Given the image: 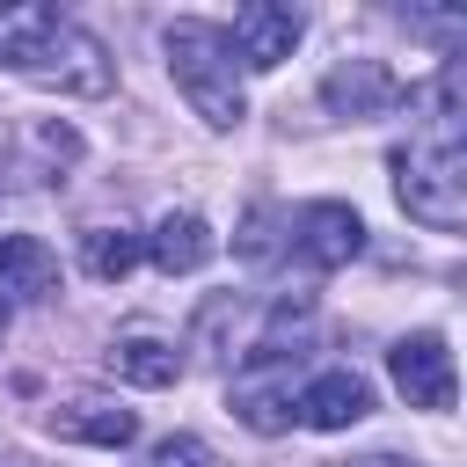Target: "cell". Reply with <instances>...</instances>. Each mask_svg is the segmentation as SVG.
I'll return each instance as SVG.
<instances>
[{"label": "cell", "instance_id": "1", "mask_svg": "<svg viewBox=\"0 0 467 467\" xmlns=\"http://www.w3.org/2000/svg\"><path fill=\"white\" fill-rule=\"evenodd\" d=\"M161 51H168V73H175L182 102H190V109H197L212 131H234V124L248 117L241 66H234V51H226L219 22H197V15H182V22H168V29H161Z\"/></svg>", "mask_w": 467, "mask_h": 467}, {"label": "cell", "instance_id": "2", "mask_svg": "<svg viewBox=\"0 0 467 467\" xmlns=\"http://www.w3.org/2000/svg\"><path fill=\"white\" fill-rule=\"evenodd\" d=\"M394 197L416 226L452 234L467 226V139H438L416 131L409 146H394Z\"/></svg>", "mask_w": 467, "mask_h": 467}, {"label": "cell", "instance_id": "3", "mask_svg": "<svg viewBox=\"0 0 467 467\" xmlns=\"http://www.w3.org/2000/svg\"><path fill=\"white\" fill-rule=\"evenodd\" d=\"M15 73H29L36 88H58V95H109V80H117L109 51H102L80 22H66V15H51V29L22 51Z\"/></svg>", "mask_w": 467, "mask_h": 467}, {"label": "cell", "instance_id": "4", "mask_svg": "<svg viewBox=\"0 0 467 467\" xmlns=\"http://www.w3.org/2000/svg\"><path fill=\"white\" fill-rule=\"evenodd\" d=\"M219 36H226V51H234L241 73H270V66H285L299 51L306 22L285 0H248V7H234V29H219Z\"/></svg>", "mask_w": 467, "mask_h": 467}, {"label": "cell", "instance_id": "5", "mask_svg": "<svg viewBox=\"0 0 467 467\" xmlns=\"http://www.w3.org/2000/svg\"><path fill=\"white\" fill-rule=\"evenodd\" d=\"M387 372H394V394L409 401V409H452V394H460V372H452V350H445V336H431V328H416V336H401L394 350H387Z\"/></svg>", "mask_w": 467, "mask_h": 467}, {"label": "cell", "instance_id": "6", "mask_svg": "<svg viewBox=\"0 0 467 467\" xmlns=\"http://www.w3.org/2000/svg\"><path fill=\"white\" fill-rule=\"evenodd\" d=\"M365 416H372V387L350 365H321L314 379L292 387V423H306V431H350Z\"/></svg>", "mask_w": 467, "mask_h": 467}, {"label": "cell", "instance_id": "7", "mask_svg": "<svg viewBox=\"0 0 467 467\" xmlns=\"http://www.w3.org/2000/svg\"><path fill=\"white\" fill-rule=\"evenodd\" d=\"M292 248H299V263H306V270H343V263L365 248V219H358L350 204L321 197V204H306V212H299Z\"/></svg>", "mask_w": 467, "mask_h": 467}, {"label": "cell", "instance_id": "8", "mask_svg": "<svg viewBox=\"0 0 467 467\" xmlns=\"http://www.w3.org/2000/svg\"><path fill=\"white\" fill-rule=\"evenodd\" d=\"M321 102L336 117H387L401 102V80L379 66V58H336L328 80H321Z\"/></svg>", "mask_w": 467, "mask_h": 467}, {"label": "cell", "instance_id": "9", "mask_svg": "<svg viewBox=\"0 0 467 467\" xmlns=\"http://www.w3.org/2000/svg\"><path fill=\"white\" fill-rule=\"evenodd\" d=\"M51 431L73 438V445H95V452H124L139 438V416L124 401H109V394H73V401L51 409Z\"/></svg>", "mask_w": 467, "mask_h": 467}, {"label": "cell", "instance_id": "10", "mask_svg": "<svg viewBox=\"0 0 467 467\" xmlns=\"http://www.w3.org/2000/svg\"><path fill=\"white\" fill-rule=\"evenodd\" d=\"M234 416H241L255 438L292 431V365H241V379H234Z\"/></svg>", "mask_w": 467, "mask_h": 467}, {"label": "cell", "instance_id": "11", "mask_svg": "<svg viewBox=\"0 0 467 467\" xmlns=\"http://www.w3.org/2000/svg\"><path fill=\"white\" fill-rule=\"evenodd\" d=\"M109 372H117L124 387L161 394V387H175V379H182V350H175L168 336H153V328H131V336H117V343H109Z\"/></svg>", "mask_w": 467, "mask_h": 467}, {"label": "cell", "instance_id": "12", "mask_svg": "<svg viewBox=\"0 0 467 467\" xmlns=\"http://www.w3.org/2000/svg\"><path fill=\"white\" fill-rule=\"evenodd\" d=\"M58 292V255L36 234H0V299H51Z\"/></svg>", "mask_w": 467, "mask_h": 467}, {"label": "cell", "instance_id": "13", "mask_svg": "<svg viewBox=\"0 0 467 467\" xmlns=\"http://www.w3.org/2000/svg\"><path fill=\"white\" fill-rule=\"evenodd\" d=\"M146 255L168 270V277H190L197 263H212V226L197 212H161L153 234H146Z\"/></svg>", "mask_w": 467, "mask_h": 467}, {"label": "cell", "instance_id": "14", "mask_svg": "<svg viewBox=\"0 0 467 467\" xmlns=\"http://www.w3.org/2000/svg\"><path fill=\"white\" fill-rule=\"evenodd\" d=\"M139 255H146V234H131V226H88V234H80V263H88V277H102V285L131 277Z\"/></svg>", "mask_w": 467, "mask_h": 467}, {"label": "cell", "instance_id": "15", "mask_svg": "<svg viewBox=\"0 0 467 467\" xmlns=\"http://www.w3.org/2000/svg\"><path fill=\"white\" fill-rule=\"evenodd\" d=\"M51 29V7H0V66H22V51Z\"/></svg>", "mask_w": 467, "mask_h": 467}, {"label": "cell", "instance_id": "16", "mask_svg": "<svg viewBox=\"0 0 467 467\" xmlns=\"http://www.w3.org/2000/svg\"><path fill=\"white\" fill-rule=\"evenodd\" d=\"M36 153H44V182H58V175L73 168V153H80V131H73V124H44V131H36Z\"/></svg>", "mask_w": 467, "mask_h": 467}, {"label": "cell", "instance_id": "17", "mask_svg": "<svg viewBox=\"0 0 467 467\" xmlns=\"http://www.w3.org/2000/svg\"><path fill=\"white\" fill-rule=\"evenodd\" d=\"M146 467H212V452H204V438H161Z\"/></svg>", "mask_w": 467, "mask_h": 467}, {"label": "cell", "instance_id": "18", "mask_svg": "<svg viewBox=\"0 0 467 467\" xmlns=\"http://www.w3.org/2000/svg\"><path fill=\"white\" fill-rule=\"evenodd\" d=\"M350 467H423V460H401V452H365V460H350Z\"/></svg>", "mask_w": 467, "mask_h": 467}, {"label": "cell", "instance_id": "19", "mask_svg": "<svg viewBox=\"0 0 467 467\" xmlns=\"http://www.w3.org/2000/svg\"><path fill=\"white\" fill-rule=\"evenodd\" d=\"M0 182H7V139H0Z\"/></svg>", "mask_w": 467, "mask_h": 467}, {"label": "cell", "instance_id": "20", "mask_svg": "<svg viewBox=\"0 0 467 467\" xmlns=\"http://www.w3.org/2000/svg\"><path fill=\"white\" fill-rule=\"evenodd\" d=\"M0 467H29V460H15V452H0Z\"/></svg>", "mask_w": 467, "mask_h": 467}, {"label": "cell", "instance_id": "21", "mask_svg": "<svg viewBox=\"0 0 467 467\" xmlns=\"http://www.w3.org/2000/svg\"><path fill=\"white\" fill-rule=\"evenodd\" d=\"M0 336H7V299H0Z\"/></svg>", "mask_w": 467, "mask_h": 467}]
</instances>
